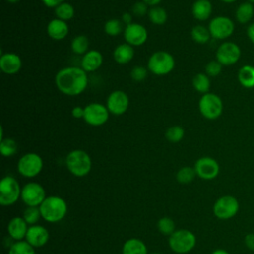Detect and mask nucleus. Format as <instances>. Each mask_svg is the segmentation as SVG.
<instances>
[{"instance_id":"1","label":"nucleus","mask_w":254,"mask_h":254,"mask_svg":"<svg viewBox=\"0 0 254 254\" xmlns=\"http://www.w3.org/2000/svg\"><path fill=\"white\" fill-rule=\"evenodd\" d=\"M55 82L62 93L68 96H75L85 90L88 77L86 71L81 67L67 66L58 71Z\"/></svg>"},{"instance_id":"2","label":"nucleus","mask_w":254,"mask_h":254,"mask_svg":"<svg viewBox=\"0 0 254 254\" xmlns=\"http://www.w3.org/2000/svg\"><path fill=\"white\" fill-rule=\"evenodd\" d=\"M39 207L42 218L51 223L61 221L67 212L65 200L58 195L47 196Z\"/></svg>"},{"instance_id":"3","label":"nucleus","mask_w":254,"mask_h":254,"mask_svg":"<svg viewBox=\"0 0 254 254\" xmlns=\"http://www.w3.org/2000/svg\"><path fill=\"white\" fill-rule=\"evenodd\" d=\"M65 165L69 173L81 178L86 176L92 166L90 156L83 150H72L65 158Z\"/></svg>"},{"instance_id":"4","label":"nucleus","mask_w":254,"mask_h":254,"mask_svg":"<svg viewBox=\"0 0 254 254\" xmlns=\"http://www.w3.org/2000/svg\"><path fill=\"white\" fill-rule=\"evenodd\" d=\"M195 244V235L188 229L175 230V232L169 236V246L175 253L178 254H186L191 251Z\"/></svg>"},{"instance_id":"5","label":"nucleus","mask_w":254,"mask_h":254,"mask_svg":"<svg viewBox=\"0 0 254 254\" xmlns=\"http://www.w3.org/2000/svg\"><path fill=\"white\" fill-rule=\"evenodd\" d=\"M147 67L156 75H165L174 69L175 59L168 52L158 51L149 58Z\"/></svg>"},{"instance_id":"6","label":"nucleus","mask_w":254,"mask_h":254,"mask_svg":"<svg viewBox=\"0 0 254 254\" xmlns=\"http://www.w3.org/2000/svg\"><path fill=\"white\" fill-rule=\"evenodd\" d=\"M198 109L204 118L208 120H214L222 114L223 103L217 94L207 92L202 94L200 97L198 101Z\"/></svg>"},{"instance_id":"7","label":"nucleus","mask_w":254,"mask_h":254,"mask_svg":"<svg viewBox=\"0 0 254 254\" xmlns=\"http://www.w3.org/2000/svg\"><path fill=\"white\" fill-rule=\"evenodd\" d=\"M21 190L22 188L14 177H4L0 182V204L3 206L14 204L21 198Z\"/></svg>"},{"instance_id":"8","label":"nucleus","mask_w":254,"mask_h":254,"mask_svg":"<svg viewBox=\"0 0 254 254\" xmlns=\"http://www.w3.org/2000/svg\"><path fill=\"white\" fill-rule=\"evenodd\" d=\"M212 210L214 216L218 219H230L237 214L239 210V202L233 195H222L215 200Z\"/></svg>"},{"instance_id":"9","label":"nucleus","mask_w":254,"mask_h":254,"mask_svg":"<svg viewBox=\"0 0 254 254\" xmlns=\"http://www.w3.org/2000/svg\"><path fill=\"white\" fill-rule=\"evenodd\" d=\"M43 159L37 153H27L23 155L17 164L20 175L25 178H35L43 170Z\"/></svg>"},{"instance_id":"10","label":"nucleus","mask_w":254,"mask_h":254,"mask_svg":"<svg viewBox=\"0 0 254 254\" xmlns=\"http://www.w3.org/2000/svg\"><path fill=\"white\" fill-rule=\"evenodd\" d=\"M207 28L211 38L216 40H225L233 34L235 26L230 18L226 16H217L210 20Z\"/></svg>"},{"instance_id":"11","label":"nucleus","mask_w":254,"mask_h":254,"mask_svg":"<svg viewBox=\"0 0 254 254\" xmlns=\"http://www.w3.org/2000/svg\"><path fill=\"white\" fill-rule=\"evenodd\" d=\"M46 197L45 189L39 183H27L22 188L21 199L27 206H40Z\"/></svg>"},{"instance_id":"12","label":"nucleus","mask_w":254,"mask_h":254,"mask_svg":"<svg viewBox=\"0 0 254 254\" xmlns=\"http://www.w3.org/2000/svg\"><path fill=\"white\" fill-rule=\"evenodd\" d=\"M109 111L107 107L101 103H89L84 107V121L91 126H101L109 118Z\"/></svg>"},{"instance_id":"13","label":"nucleus","mask_w":254,"mask_h":254,"mask_svg":"<svg viewBox=\"0 0 254 254\" xmlns=\"http://www.w3.org/2000/svg\"><path fill=\"white\" fill-rule=\"evenodd\" d=\"M241 57L239 46L233 42H224L216 50L215 60L222 65H232L236 64Z\"/></svg>"},{"instance_id":"14","label":"nucleus","mask_w":254,"mask_h":254,"mask_svg":"<svg viewBox=\"0 0 254 254\" xmlns=\"http://www.w3.org/2000/svg\"><path fill=\"white\" fill-rule=\"evenodd\" d=\"M196 176L202 180H213L219 174V164L211 157H201L194 164Z\"/></svg>"},{"instance_id":"15","label":"nucleus","mask_w":254,"mask_h":254,"mask_svg":"<svg viewBox=\"0 0 254 254\" xmlns=\"http://www.w3.org/2000/svg\"><path fill=\"white\" fill-rule=\"evenodd\" d=\"M129 106V97L122 90L112 91L106 101V107L108 111L113 115H122L124 114Z\"/></svg>"},{"instance_id":"16","label":"nucleus","mask_w":254,"mask_h":254,"mask_svg":"<svg viewBox=\"0 0 254 254\" xmlns=\"http://www.w3.org/2000/svg\"><path fill=\"white\" fill-rule=\"evenodd\" d=\"M123 35L126 43L133 47L142 46L145 44L148 38V32L146 28L138 23H131L126 25Z\"/></svg>"},{"instance_id":"17","label":"nucleus","mask_w":254,"mask_h":254,"mask_svg":"<svg viewBox=\"0 0 254 254\" xmlns=\"http://www.w3.org/2000/svg\"><path fill=\"white\" fill-rule=\"evenodd\" d=\"M26 241L34 248L43 247L49 241L50 234L46 227L43 225L35 224L30 225L26 234Z\"/></svg>"},{"instance_id":"18","label":"nucleus","mask_w":254,"mask_h":254,"mask_svg":"<svg viewBox=\"0 0 254 254\" xmlns=\"http://www.w3.org/2000/svg\"><path fill=\"white\" fill-rule=\"evenodd\" d=\"M29 224L25 221V219L21 216H15L13 217L8 225H7V230L10 238H12L15 241H21L26 237L27 231H28V226Z\"/></svg>"},{"instance_id":"19","label":"nucleus","mask_w":254,"mask_h":254,"mask_svg":"<svg viewBox=\"0 0 254 254\" xmlns=\"http://www.w3.org/2000/svg\"><path fill=\"white\" fill-rule=\"evenodd\" d=\"M22 66L21 58L14 53L3 54L0 58V68L6 74L17 73Z\"/></svg>"},{"instance_id":"20","label":"nucleus","mask_w":254,"mask_h":254,"mask_svg":"<svg viewBox=\"0 0 254 254\" xmlns=\"http://www.w3.org/2000/svg\"><path fill=\"white\" fill-rule=\"evenodd\" d=\"M103 63V57L96 50L88 51L81 59V68L86 72H92L98 69Z\"/></svg>"},{"instance_id":"21","label":"nucleus","mask_w":254,"mask_h":254,"mask_svg":"<svg viewBox=\"0 0 254 254\" xmlns=\"http://www.w3.org/2000/svg\"><path fill=\"white\" fill-rule=\"evenodd\" d=\"M47 33L51 39L60 41L64 39L67 36L68 26L65 21L56 18L49 22L47 26Z\"/></svg>"},{"instance_id":"22","label":"nucleus","mask_w":254,"mask_h":254,"mask_svg":"<svg viewBox=\"0 0 254 254\" xmlns=\"http://www.w3.org/2000/svg\"><path fill=\"white\" fill-rule=\"evenodd\" d=\"M192 16L198 21L207 20L212 13V5L209 0H195L191 6Z\"/></svg>"},{"instance_id":"23","label":"nucleus","mask_w":254,"mask_h":254,"mask_svg":"<svg viewBox=\"0 0 254 254\" xmlns=\"http://www.w3.org/2000/svg\"><path fill=\"white\" fill-rule=\"evenodd\" d=\"M134 55H135V52H134L133 46L127 43L117 46L113 52V58L115 62L120 64H125L131 62L132 59L134 58Z\"/></svg>"},{"instance_id":"24","label":"nucleus","mask_w":254,"mask_h":254,"mask_svg":"<svg viewBox=\"0 0 254 254\" xmlns=\"http://www.w3.org/2000/svg\"><path fill=\"white\" fill-rule=\"evenodd\" d=\"M254 16V6L252 3L246 1L238 5L235 11V19L240 24L249 23Z\"/></svg>"},{"instance_id":"25","label":"nucleus","mask_w":254,"mask_h":254,"mask_svg":"<svg viewBox=\"0 0 254 254\" xmlns=\"http://www.w3.org/2000/svg\"><path fill=\"white\" fill-rule=\"evenodd\" d=\"M239 83L245 88L254 87V66L251 64L242 65L237 72Z\"/></svg>"},{"instance_id":"26","label":"nucleus","mask_w":254,"mask_h":254,"mask_svg":"<svg viewBox=\"0 0 254 254\" xmlns=\"http://www.w3.org/2000/svg\"><path fill=\"white\" fill-rule=\"evenodd\" d=\"M122 254H148V249L141 239L130 238L123 244Z\"/></svg>"},{"instance_id":"27","label":"nucleus","mask_w":254,"mask_h":254,"mask_svg":"<svg viewBox=\"0 0 254 254\" xmlns=\"http://www.w3.org/2000/svg\"><path fill=\"white\" fill-rule=\"evenodd\" d=\"M192 86L197 92H200L202 94L207 93L210 88L209 76L203 72L195 74L192 78Z\"/></svg>"},{"instance_id":"28","label":"nucleus","mask_w":254,"mask_h":254,"mask_svg":"<svg viewBox=\"0 0 254 254\" xmlns=\"http://www.w3.org/2000/svg\"><path fill=\"white\" fill-rule=\"evenodd\" d=\"M190 36H191V39L195 43L200 44V45L206 44L209 41V39L211 38L208 28H206L202 25L194 26L190 31Z\"/></svg>"},{"instance_id":"29","label":"nucleus","mask_w":254,"mask_h":254,"mask_svg":"<svg viewBox=\"0 0 254 254\" xmlns=\"http://www.w3.org/2000/svg\"><path fill=\"white\" fill-rule=\"evenodd\" d=\"M149 20L155 25H163L167 22L168 14L167 11L160 6L151 7L148 11Z\"/></svg>"},{"instance_id":"30","label":"nucleus","mask_w":254,"mask_h":254,"mask_svg":"<svg viewBox=\"0 0 254 254\" xmlns=\"http://www.w3.org/2000/svg\"><path fill=\"white\" fill-rule=\"evenodd\" d=\"M89 41L86 36L78 35L73 38L70 44L71 51L76 55H84L88 52Z\"/></svg>"},{"instance_id":"31","label":"nucleus","mask_w":254,"mask_h":254,"mask_svg":"<svg viewBox=\"0 0 254 254\" xmlns=\"http://www.w3.org/2000/svg\"><path fill=\"white\" fill-rule=\"evenodd\" d=\"M55 14L58 19L66 22L72 19V17L74 16V8L71 4L64 2L55 8Z\"/></svg>"},{"instance_id":"32","label":"nucleus","mask_w":254,"mask_h":254,"mask_svg":"<svg viewBox=\"0 0 254 254\" xmlns=\"http://www.w3.org/2000/svg\"><path fill=\"white\" fill-rule=\"evenodd\" d=\"M8 254H36L35 248L27 241H15L11 244Z\"/></svg>"},{"instance_id":"33","label":"nucleus","mask_w":254,"mask_h":254,"mask_svg":"<svg viewBox=\"0 0 254 254\" xmlns=\"http://www.w3.org/2000/svg\"><path fill=\"white\" fill-rule=\"evenodd\" d=\"M195 176H196V173H195L194 168L183 167L178 171V173L176 175V179L180 184L187 185V184L191 183L194 180Z\"/></svg>"},{"instance_id":"34","label":"nucleus","mask_w":254,"mask_h":254,"mask_svg":"<svg viewBox=\"0 0 254 254\" xmlns=\"http://www.w3.org/2000/svg\"><path fill=\"white\" fill-rule=\"evenodd\" d=\"M22 217L25 219V221L29 225L37 224L40 217H42L40 207L39 206H27V208L24 210Z\"/></svg>"},{"instance_id":"35","label":"nucleus","mask_w":254,"mask_h":254,"mask_svg":"<svg viewBox=\"0 0 254 254\" xmlns=\"http://www.w3.org/2000/svg\"><path fill=\"white\" fill-rule=\"evenodd\" d=\"M17 152V143L11 138L0 141V153L3 157H11Z\"/></svg>"},{"instance_id":"36","label":"nucleus","mask_w":254,"mask_h":254,"mask_svg":"<svg viewBox=\"0 0 254 254\" xmlns=\"http://www.w3.org/2000/svg\"><path fill=\"white\" fill-rule=\"evenodd\" d=\"M157 227L159 229V231L165 235H171L172 233L175 232V228H176V225H175V221L171 218V217H162L158 220V223H157Z\"/></svg>"},{"instance_id":"37","label":"nucleus","mask_w":254,"mask_h":254,"mask_svg":"<svg viewBox=\"0 0 254 254\" xmlns=\"http://www.w3.org/2000/svg\"><path fill=\"white\" fill-rule=\"evenodd\" d=\"M184 135H185L184 128L181 127V126H178V125L170 127L166 131V134H165L167 140L172 142V143L180 142L184 138Z\"/></svg>"},{"instance_id":"38","label":"nucleus","mask_w":254,"mask_h":254,"mask_svg":"<svg viewBox=\"0 0 254 254\" xmlns=\"http://www.w3.org/2000/svg\"><path fill=\"white\" fill-rule=\"evenodd\" d=\"M104 32L111 37L118 36L122 32V24L118 19H110L104 25Z\"/></svg>"},{"instance_id":"39","label":"nucleus","mask_w":254,"mask_h":254,"mask_svg":"<svg viewBox=\"0 0 254 254\" xmlns=\"http://www.w3.org/2000/svg\"><path fill=\"white\" fill-rule=\"evenodd\" d=\"M222 66L223 65L218 61H216V60L210 61L205 65V73L209 77H215L221 72Z\"/></svg>"},{"instance_id":"40","label":"nucleus","mask_w":254,"mask_h":254,"mask_svg":"<svg viewBox=\"0 0 254 254\" xmlns=\"http://www.w3.org/2000/svg\"><path fill=\"white\" fill-rule=\"evenodd\" d=\"M148 74V70L146 67L142 66V65H136L135 67L132 68L131 70V78L134 81H142L147 77Z\"/></svg>"},{"instance_id":"41","label":"nucleus","mask_w":254,"mask_h":254,"mask_svg":"<svg viewBox=\"0 0 254 254\" xmlns=\"http://www.w3.org/2000/svg\"><path fill=\"white\" fill-rule=\"evenodd\" d=\"M148 5L146 3H144L143 1H140V2H137L133 5L132 7V12L134 15L138 16V17H141V16H144L146 14H148Z\"/></svg>"},{"instance_id":"42","label":"nucleus","mask_w":254,"mask_h":254,"mask_svg":"<svg viewBox=\"0 0 254 254\" xmlns=\"http://www.w3.org/2000/svg\"><path fill=\"white\" fill-rule=\"evenodd\" d=\"M244 244L249 250L254 251V233H247L245 235Z\"/></svg>"},{"instance_id":"43","label":"nucleus","mask_w":254,"mask_h":254,"mask_svg":"<svg viewBox=\"0 0 254 254\" xmlns=\"http://www.w3.org/2000/svg\"><path fill=\"white\" fill-rule=\"evenodd\" d=\"M71 115L74 117V118H83V115H84V108H82L81 106H75L72 108L71 110Z\"/></svg>"},{"instance_id":"44","label":"nucleus","mask_w":254,"mask_h":254,"mask_svg":"<svg viewBox=\"0 0 254 254\" xmlns=\"http://www.w3.org/2000/svg\"><path fill=\"white\" fill-rule=\"evenodd\" d=\"M42 2L44 3L45 6H47L49 8H56L60 4L64 3V0H42Z\"/></svg>"},{"instance_id":"45","label":"nucleus","mask_w":254,"mask_h":254,"mask_svg":"<svg viewBox=\"0 0 254 254\" xmlns=\"http://www.w3.org/2000/svg\"><path fill=\"white\" fill-rule=\"evenodd\" d=\"M246 35H247L248 39L250 40V42L252 44H254V22L251 23L250 25H248V27L246 29Z\"/></svg>"},{"instance_id":"46","label":"nucleus","mask_w":254,"mask_h":254,"mask_svg":"<svg viewBox=\"0 0 254 254\" xmlns=\"http://www.w3.org/2000/svg\"><path fill=\"white\" fill-rule=\"evenodd\" d=\"M121 20H122L126 25H129V24L132 23V16H131L130 13L126 12V13H124V14L122 15Z\"/></svg>"},{"instance_id":"47","label":"nucleus","mask_w":254,"mask_h":254,"mask_svg":"<svg viewBox=\"0 0 254 254\" xmlns=\"http://www.w3.org/2000/svg\"><path fill=\"white\" fill-rule=\"evenodd\" d=\"M144 3H146L148 6H151V7H154V6H157L162 0H142Z\"/></svg>"},{"instance_id":"48","label":"nucleus","mask_w":254,"mask_h":254,"mask_svg":"<svg viewBox=\"0 0 254 254\" xmlns=\"http://www.w3.org/2000/svg\"><path fill=\"white\" fill-rule=\"evenodd\" d=\"M211 254H229V253H228V251L219 248V249H215L214 251H212Z\"/></svg>"},{"instance_id":"49","label":"nucleus","mask_w":254,"mask_h":254,"mask_svg":"<svg viewBox=\"0 0 254 254\" xmlns=\"http://www.w3.org/2000/svg\"><path fill=\"white\" fill-rule=\"evenodd\" d=\"M222 1L223 3H226V4H230V3H234L236 0H220Z\"/></svg>"},{"instance_id":"50","label":"nucleus","mask_w":254,"mask_h":254,"mask_svg":"<svg viewBox=\"0 0 254 254\" xmlns=\"http://www.w3.org/2000/svg\"><path fill=\"white\" fill-rule=\"evenodd\" d=\"M9 3H17L18 1H20V0H7Z\"/></svg>"},{"instance_id":"51","label":"nucleus","mask_w":254,"mask_h":254,"mask_svg":"<svg viewBox=\"0 0 254 254\" xmlns=\"http://www.w3.org/2000/svg\"><path fill=\"white\" fill-rule=\"evenodd\" d=\"M248 2H250V3H252V4H254V0H248Z\"/></svg>"},{"instance_id":"52","label":"nucleus","mask_w":254,"mask_h":254,"mask_svg":"<svg viewBox=\"0 0 254 254\" xmlns=\"http://www.w3.org/2000/svg\"><path fill=\"white\" fill-rule=\"evenodd\" d=\"M151 254H160V253H157V252H155V253H151Z\"/></svg>"}]
</instances>
